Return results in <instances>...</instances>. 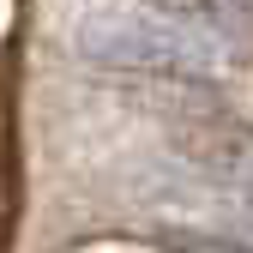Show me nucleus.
Returning a JSON list of instances; mask_svg holds the SVG:
<instances>
[{
    "label": "nucleus",
    "mask_w": 253,
    "mask_h": 253,
    "mask_svg": "<svg viewBox=\"0 0 253 253\" xmlns=\"http://www.w3.org/2000/svg\"><path fill=\"white\" fill-rule=\"evenodd\" d=\"M79 54L121 73H163V79H211L223 67V30L187 6H145L115 0L79 24Z\"/></svg>",
    "instance_id": "obj_1"
},
{
    "label": "nucleus",
    "mask_w": 253,
    "mask_h": 253,
    "mask_svg": "<svg viewBox=\"0 0 253 253\" xmlns=\"http://www.w3.org/2000/svg\"><path fill=\"white\" fill-rule=\"evenodd\" d=\"M181 157L211 187H223L229 205H253V126L193 121V126H181Z\"/></svg>",
    "instance_id": "obj_2"
}]
</instances>
